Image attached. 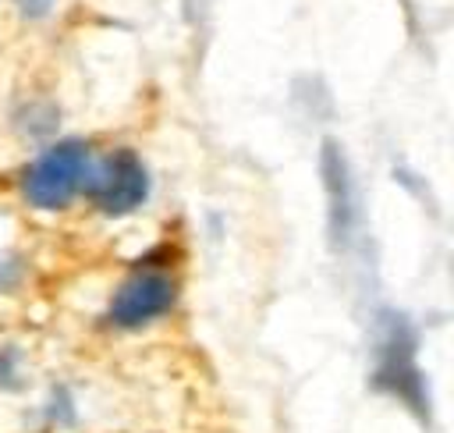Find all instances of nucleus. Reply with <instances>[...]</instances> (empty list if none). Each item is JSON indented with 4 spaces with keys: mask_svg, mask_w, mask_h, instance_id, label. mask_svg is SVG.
Returning a JSON list of instances; mask_svg holds the SVG:
<instances>
[{
    "mask_svg": "<svg viewBox=\"0 0 454 433\" xmlns=\"http://www.w3.org/2000/svg\"><path fill=\"white\" fill-rule=\"evenodd\" d=\"M92 149L82 138H64L46 146L21 177V195L28 206L43 209V213H57L67 209L74 202V195L85 188L89 167H92Z\"/></svg>",
    "mask_w": 454,
    "mask_h": 433,
    "instance_id": "f257e3e1",
    "label": "nucleus"
},
{
    "mask_svg": "<svg viewBox=\"0 0 454 433\" xmlns=\"http://www.w3.org/2000/svg\"><path fill=\"white\" fill-rule=\"evenodd\" d=\"M177 295H181L177 277L167 266H138L114 287L106 302V323L117 330H142L170 316V309L177 305Z\"/></svg>",
    "mask_w": 454,
    "mask_h": 433,
    "instance_id": "f03ea898",
    "label": "nucleus"
},
{
    "mask_svg": "<svg viewBox=\"0 0 454 433\" xmlns=\"http://www.w3.org/2000/svg\"><path fill=\"white\" fill-rule=\"evenodd\" d=\"M82 192L96 213L128 216L149 199V170L135 149H114L103 160H92Z\"/></svg>",
    "mask_w": 454,
    "mask_h": 433,
    "instance_id": "7ed1b4c3",
    "label": "nucleus"
},
{
    "mask_svg": "<svg viewBox=\"0 0 454 433\" xmlns=\"http://www.w3.org/2000/svg\"><path fill=\"white\" fill-rule=\"evenodd\" d=\"M376 376H380V383H390V390H394L401 401H408V405L419 401L422 376H419V369H415V362H411V337H404L401 323L390 327V337H387L383 362H380Z\"/></svg>",
    "mask_w": 454,
    "mask_h": 433,
    "instance_id": "20e7f679",
    "label": "nucleus"
},
{
    "mask_svg": "<svg viewBox=\"0 0 454 433\" xmlns=\"http://www.w3.org/2000/svg\"><path fill=\"white\" fill-rule=\"evenodd\" d=\"M323 174H326V188H330V216H333V234L348 238L351 224H355V202H351V181H348V163L337 153L333 142L323 146Z\"/></svg>",
    "mask_w": 454,
    "mask_h": 433,
    "instance_id": "39448f33",
    "label": "nucleus"
},
{
    "mask_svg": "<svg viewBox=\"0 0 454 433\" xmlns=\"http://www.w3.org/2000/svg\"><path fill=\"white\" fill-rule=\"evenodd\" d=\"M53 4L57 0H14V7H18L21 18H46L53 11Z\"/></svg>",
    "mask_w": 454,
    "mask_h": 433,
    "instance_id": "423d86ee",
    "label": "nucleus"
}]
</instances>
